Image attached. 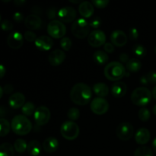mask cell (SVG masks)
Returning <instances> with one entry per match:
<instances>
[{
	"mask_svg": "<svg viewBox=\"0 0 156 156\" xmlns=\"http://www.w3.org/2000/svg\"><path fill=\"white\" fill-rule=\"evenodd\" d=\"M77 16L76 9L70 6H66L58 11V18L61 22L70 23L75 21Z\"/></svg>",
	"mask_w": 156,
	"mask_h": 156,
	"instance_id": "7c38bea8",
	"label": "cell"
},
{
	"mask_svg": "<svg viewBox=\"0 0 156 156\" xmlns=\"http://www.w3.org/2000/svg\"><path fill=\"white\" fill-rule=\"evenodd\" d=\"M151 113L148 108H142L138 112V117L141 121L146 122L150 119Z\"/></svg>",
	"mask_w": 156,
	"mask_h": 156,
	"instance_id": "836d02e7",
	"label": "cell"
},
{
	"mask_svg": "<svg viewBox=\"0 0 156 156\" xmlns=\"http://www.w3.org/2000/svg\"><path fill=\"white\" fill-rule=\"evenodd\" d=\"M34 45L39 50L48 51L53 48L54 43L50 37L42 35L37 37L36 41H34Z\"/></svg>",
	"mask_w": 156,
	"mask_h": 156,
	"instance_id": "5bb4252c",
	"label": "cell"
},
{
	"mask_svg": "<svg viewBox=\"0 0 156 156\" xmlns=\"http://www.w3.org/2000/svg\"><path fill=\"white\" fill-rule=\"evenodd\" d=\"M47 33L51 38L62 39L66 34V27L59 20H53L47 25Z\"/></svg>",
	"mask_w": 156,
	"mask_h": 156,
	"instance_id": "52a82bcc",
	"label": "cell"
},
{
	"mask_svg": "<svg viewBox=\"0 0 156 156\" xmlns=\"http://www.w3.org/2000/svg\"><path fill=\"white\" fill-rule=\"evenodd\" d=\"M104 74L105 76L110 81H119L122 79L123 77L126 76V67L120 62H109L104 69Z\"/></svg>",
	"mask_w": 156,
	"mask_h": 156,
	"instance_id": "7a4b0ae2",
	"label": "cell"
},
{
	"mask_svg": "<svg viewBox=\"0 0 156 156\" xmlns=\"http://www.w3.org/2000/svg\"><path fill=\"white\" fill-rule=\"evenodd\" d=\"M94 8L92 3L90 2H82L79 5V12L83 18H89L93 15Z\"/></svg>",
	"mask_w": 156,
	"mask_h": 156,
	"instance_id": "ffe728a7",
	"label": "cell"
},
{
	"mask_svg": "<svg viewBox=\"0 0 156 156\" xmlns=\"http://www.w3.org/2000/svg\"><path fill=\"white\" fill-rule=\"evenodd\" d=\"M69 2H71V3H74V4H77V3H81L82 2L80 1V0H77V1H72V0H70L69 1Z\"/></svg>",
	"mask_w": 156,
	"mask_h": 156,
	"instance_id": "11a10c76",
	"label": "cell"
},
{
	"mask_svg": "<svg viewBox=\"0 0 156 156\" xmlns=\"http://www.w3.org/2000/svg\"><path fill=\"white\" fill-rule=\"evenodd\" d=\"M91 98H92V90L87 84L82 82L73 85L70 91L71 101L79 106L88 105L91 101Z\"/></svg>",
	"mask_w": 156,
	"mask_h": 156,
	"instance_id": "6da1fadb",
	"label": "cell"
},
{
	"mask_svg": "<svg viewBox=\"0 0 156 156\" xmlns=\"http://www.w3.org/2000/svg\"><path fill=\"white\" fill-rule=\"evenodd\" d=\"M35 111H36V108H35L34 104L32 102H26L24 106L21 108V112H22L23 115L25 117L31 116L32 114H34Z\"/></svg>",
	"mask_w": 156,
	"mask_h": 156,
	"instance_id": "f546056e",
	"label": "cell"
},
{
	"mask_svg": "<svg viewBox=\"0 0 156 156\" xmlns=\"http://www.w3.org/2000/svg\"><path fill=\"white\" fill-rule=\"evenodd\" d=\"M92 91L98 98H105L109 94V88L105 83L99 82L93 85Z\"/></svg>",
	"mask_w": 156,
	"mask_h": 156,
	"instance_id": "cb8c5ba5",
	"label": "cell"
},
{
	"mask_svg": "<svg viewBox=\"0 0 156 156\" xmlns=\"http://www.w3.org/2000/svg\"><path fill=\"white\" fill-rule=\"evenodd\" d=\"M154 51H155V54H156V46L155 47V48H154Z\"/></svg>",
	"mask_w": 156,
	"mask_h": 156,
	"instance_id": "6f0895ef",
	"label": "cell"
},
{
	"mask_svg": "<svg viewBox=\"0 0 156 156\" xmlns=\"http://www.w3.org/2000/svg\"><path fill=\"white\" fill-rule=\"evenodd\" d=\"M152 98H155L156 100V85L155 87H154L153 89H152Z\"/></svg>",
	"mask_w": 156,
	"mask_h": 156,
	"instance_id": "816d5d0a",
	"label": "cell"
},
{
	"mask_svg": "<svg viewBox=\"0 0 156 156\" xmlns=\"http://www.w3.org/2000/svg\"><path fill=\"white\" fill-rule=\"evenodd\" d=\"M142 68V62L138 59H129L126 63V69L130 73H137Z\"/></svg>",
	"mask_w": 156,
	"mask_h": 156,
	"instance_id": "484cf974",
	"label": "cell"
},
{
	"mask_svg": "<svg viewBox=\"0 0 156 156\" xmlns=\"http://www.w3.org/2000/svg\"><path fill=\"white\" fill-rule=\"evenodd\" d=\"M60 47L64 51H69L70 49L72 48V46H73V42H72L71 39L68 37H64L62 39L60 40Z\"/></svg>",
	"mask_w": 156,
	"mask_h": 156,
	"instance_id": "e575fe53",
	"label": "cell"
},
{
	"mask_svg": "<svg viewBox=\"0 0 156 156\" xmlns=\"http://www.w3.org/2000/svg\"><path fill=\"white\" fill-rule=\"evenodd\" d=\"M71 31L73 36L79 39H84L90 34L89 23L83 18L76 20L72 24Z\"/></svg>",
	"mask_w": 156,
	"mask_h": 156,
	"instance_id": "5b68a950",
	"label": "cell"
},
{
	"mask_svg": "<svg viewBox=\"0 0 156 156\" xmlns=\"http://www.w3.org/2000/svg\"><path fill=\"white\" fill-rule=\"evenodd\" d=\"M115 50V47L112 43H105L104 45V51L107 53H112Z\"/></svg>",
	"mask_w": 156,
	"mask_h": 156,
	"instance_id": "b9f144b4",
	"label": "cell"
},
{
	"mask_svg": "<svg viewBox=\"0 0 156 156\" xmlns=\"http://www.w3.org/2000/svg\"><path fill=\"white\" fill-rule=\"evenodd\" d=\"M133 53L137 56V57L140 58H143L146 56V47H143L141 44H135V45L133 47Z\"/></svg>",
	"mask_w": 156,
	"mask_h": 156,
	"instance_id": "1f68e13d",
	"label": "cell"
},
{
	"mask_svg": "<svg viewBox=\"0 0 156 156\" xmlns=\"http://www.w3.org/2000/svg\"><path fill=\"white\" fill-rule=\"evenodd\" d=\"M11 123L5 118H0V136H6L11 130Z\"/></svg>",
	"mask_w": 156,
	"mask_h": 156,
	"instance_id": "83f0119b",
	"label": "cell"
},
{
	"mask_svg": "<svg viewBox=\"0 0 156 156\" xmlns=\"http://www.w3.org/2000/svg\"><path fill=\"white\" fill-rule=\"evenodd\" d=\"M116 134L119 140L122 141H128L134 134V127L129 122H123L116 129Z\"/></svg>",
	"mask_w": 156,
	"mask_h": 156,
	"instance_id": "ba28073f",
	"label": "cell"
},
{
	"mask_svg": "<svg viewBox=\"0 0 156 156\" xmlns=\"http://www.w3.org/2000/svg\"><path fill=\"white\" fill-rule=\"evenodd\" d=\"M152 148H153V150L154 152L156 153V137L154 139L153 142H152Z\"/></svg>",
	"mask_w": 156,
	"mask_h": 156,
	"instance_id": "f5cc1de1",
	"label": "cell"
},
{
	"mask_svg": "<svg viewBox=\"0 0 156 156\" xmlns=\"http://www.w3.org/2000/svg\"><path fill=\"white\" fill-rule=\"evenodd\" d=\"M47 16L49 19H53L55 20L54 18H56V16H58V12L56 11V8L51 7L50 9H48L47 12Z\"/></svg>",
	"mask_w": 156,
	"mask_h": 156,
	"instance_id": "ab89813d",
	"label": "cell"
},
{
	"mask_svg": "<svg viewBox=\"0 0 156 156\" xmlns=\"http://www.w3.org/2000/svg\"><path fill=\"white\" fill-rule=\"evenodd\" d=\"M7 44L13 50L20 49L24 44V36L18 31L12 32L7 38Z\"/></svg>",
	"mask_w": 156,
	"mask_h": 156,
	"instance_id": "4fadbf2b",
	"label": "cell"
},
{
	"mask_svg": "<svg viewBox=\"0 0 156 156\" xmlns=\"http://www.w3.org/2000/svg\"><path fill=\"white\" fill-rule=\"evenodd\" d=\"M101 23L102 21L101 19V18H99V17H95V18H94L93 19L91 20V21L89 22V26L90 27H92V28L98 30V28L101 25Z\"/></svg>",
	"mask_w": 156,
	"mask_h": 156,
	"instance_id": "f35d334b",
	"label": "cell"
},
{
	"mask_svg": "<svg viewBox=\"0 0 156 156\" xmlns=\"http://www.w3.org/2000/svg\"><path fill=\"white\" fill-rule=\"evenodd\" d=\"M0 22H1V15H0Z\"/></svg>",
	"mask_w": 156,
	"mask_h": 156,
	"instance_id": "680465c9",
	"label": "cell"
},
{
	"mask_svg": "<svg viewBox=\"0 0 156 156\" xmlns=\"http://www.w3.org/2000/svg\"><path fill=\"white\" fill-rule=\"evenodd\" d=\"M11 128L13 133L17 135L25 136L31 131L32 123L27 117L19 114L13 117L11 123Z\"/></svg>",
	"mask_w": 156,
	"mask_h": 156,
	"instance_id": "3957f363",
	"label": "cell"
},
{
	"mask_svg": "<svg viewBox=\"0 0 156 156\" xmlns=\"http://www.w3.org/2000/svg\"><path fill=\"white\" fill-rule=\"evenodd\" d=\"M60 133L62 136L66 140H75L79 135V126L75 122L66 120L61 125Z\"/></svg>",
	"mask_w": 156,
	"mask_h": 156,
	"instance_id": "8992f818",
	"label": "cell"
},
{
	"mask_svg": "<svg viewBox=\"0 0 156 156\" xmlns=\"http://www.w3.org/2000/svg\"><path fill=\"white\" fill-rule=\"evenodd\" d=\"M140 83L143 84V85H147L148 84H149V81H148L147 78H146V75L141 77V79H140Z\"/></svg>",
	"mask_w": 156,
	"mask_h": 156,
	"instance_id": "c3c4849f",
	"label": "cell"
},
{
	"mask_svg": "<svg viewBox=\"0 0 156 156\" xmlns=\"http://www.w3.org/2000/svg\"><path fill=\"white\" fill-rule=\"evenodd\" d=\"M119 59H120V62L123 64V63H126V62L129 60V56H128V54L123 53L120 55V56H119Z\"/></svg>",
	"mask_w": 156,
	"mask_h": 156,
	"instance_id": "f6af8a7d",
	"label": "cell"
},
{
	"mask_svg": "<svg viewBox=\"0 0 156 156\" xmlns=\"http://www.w3.org/2000/svg\"><path fill=\"white\" fill-rule=\"evenodd\" d=\"M50 111L48 108L45 106H40L36 108L34 114V119L37 126H44L50 120Z\"/></svg>",
	"mask_w": 156,
	"mask_h": 156,
	"instance_id": "30bf717a",
	"label": "cell"
},
{
	"mask_svg": "<svg viewBox=\"0 0 156 156\" xmlns=\"http://www.w3.org/2000/svg\"><path fill=\"white\" fill-rule=\"evenodd\" d=\"M110 39H111V42L114 45L120 47L126 45L127 43L128 37L123 30H115L111 33Z\"/></svg>",
	"mask_w": 156,
	"mask_h": 156,
	"instance_id": "9a60e30c",
	"label": "cell"
},
{
	"mask_svg": "<svg viewBox=\"0 0 156 156\" xmlns=\"http://www.w3.org/2000/svg\"><path fill=\"white\" fill-rule=\"evenodd\" d=\"M152 112H153V114L156 116V105L153 107V108H152Z\"/></svg>",
	"mask_w": 156,
	"mask_h": 156,
	"instance_id": "9f6ffc18",
	"label": "cell"
},
{
	"mask_svg": "<svg viewBox=\"0 0 156 156\" xmlns=\"http://www.w3.org/2000/svg\"><path fill=\"white\" fill-rule=\"evenodd\" d=\"M129 37L133 41H136L139 38V31L136 27H132L129 30Z\"/></svg>",
	"mask_w": 156,
	"mask_h": 156,
	"instance_id": "60d3db41",
	"label": "cell"
},
{
	"mask_svg": "<svg viewBox=\"0 0 156 156\" xmlns=\"http://www.w3.org/2000/svg\"><path fill=\"white\" fill-rule=\"evenodd\" d=\"M9 104L12 109L21 108L25 104V96L21 92L14 93L9 97Z\"/></svg>",
	"mask_w": 156,
	"mask_h": 156,
	"instance_id": "e0dca14e",
	"label": "cell"
},
{
	"mask_svg": "<svg viewBox=\"0 0 156 156\" xmlns=\"http://www.w3.org/2000/svg\"><path fill=\"white\" fill-rule=\"evenodd\" d=\"M13 27V24L9 20H4L1 23V29L4 31H11Z\"/></svg>",
	"mask_w": 156,
	"mask_h": 156,
	"instance_id": "74e56055",
	"label": "cell"
},
{
	"mask_svg": "<svg viewBox=\"0 0 156 156\" xmlns=\"http://www.w3.org/2000/svg\"><path fill=\"white\" fill-rule=\"evenodd\" d=\"M13 19L15 22L21 23V21H24V15L20 12H16L13 15Z\"/></svg>",
	"mask_w": 156,
	"mask_h": 156,
	"instance_id": "ee69618b",
	"label": "cell"
},
{
	"mask_svg": "<svg viewBox=\"0 0 156 156\" xmlns=\"http://www.w3.org/2000/svg\"><path fill=\"white\" fill-rule=\"evenodd\" d=\"M106 34L101 30H94L88 37V43L93 47H100L106 43Z\"/></svg>",
	"mask_w": 156,
	"mask_h": 156,
	"instance_id": "8fae6325",
	"label": "cell"
},
{
	"mask_svg": "<svg viewBox=\"0 0 156 156\" xmlns=\"http://www.w3.org/2000/svg\"><path fill=\"white\" fill-rule=\"evenodd\" d=\"M24 38L28 42H34L37 39L36 34L31 30H27L24 34Z\"/></svg>",
	"mask_w": 156,
	"mask_h": 156,
	"instance_id": "8d00e7d4",
	"label": "cell"
},
{
	"mask_svg": "<svg viewBox=\"0 0 156 156\" xmlns=\"http://www.w3.org/2000/svg\"><path fill=\"white\" fill-rule=\"evenodd\" d=\"M42 150V146L37 140H31L27 143V152L30 156H38Z\"/></svg>",
	"mask_w": 156,
	"mask_h": 156,
	"instance_id": "603a6c76",
	"label": "cell"
},
{
	"mask_svg": "<svg viewBox=\"0 0 156 156\" xmlns=\"http://www.w3.org/2000/svg\"><path fill=\"white\" fill-rule=\"evenodd\" d=\"M3 94H4V91H3V88H2L1 86H0V99H1L2 97Z\"/></svg>",
	"mask_w": 156,
	"mask_h": 156,
	"instance_id": "db71d44e",
	"label": "cell"
},
{
	"mask_svg": "<svg viewBox=\"0 0 156 156\" xmlns=\"http://www.w3.org/2000/svg\"><path fill=\"white\" fill-rule=\"evenodd\" d=\"M3 91H4V93L7 94H12L14 91V87L12 85H5L3 88Z\"/></svg>",
	"mask_w": 156,
	"mask_h": 156,
	"instance_id": "bcb514c9",
	"label": "cell"
},
{
	"mask_svg": "<svg viewBox=\"0 0 156 156\" xmlns=\"http://www.w3.org/2000/svg\"><path fill=\"white\" fill-rule=\"evenodd\" d=\"M15 151L14 146L11 143H4L0 145V156H14Z\"/></svg>",
	"mask_w": 156,
	"mask_h": 156,
	"instance_id": "4316f807",
	"label": "cell"
},
{
	"mask_svg": "<svg viewBox=\"0 0 156 156\" xmlns=\"http://www.w3.org/2000/svg\"><path fill=\"white\" fill-rule=\"evenodd\" d=\"M152 98V92L146 87H138L133 91L130 96L132 103L139 107H144L149 105Z\"/></svg>",
	"mask_w": 156,
	"mask_h": 156,
	"instance_id": "277c9868",
	"label": "cell"
},
{
	"mask_svg": "<svg viewBox=\"0 0 156 156\" xmlns=\"http://www.w3.org/2000/svg\"><path fill=\"white\" fill-rule=\"evenodd\" d=\"M6 73V69L4 65L2 64H0V79H2L5 76Z\"/></svg>",
	"mask_w": 156,
	"mask_h": 156,
	"instance_id": "7dc6e473",
	"label": "cell"
},
{
	"mask_svg": "<svg viewBox=\"0 0 156 156\" xmlns=\"http://www.w3.org/2000/svg\"><path fill=\"white\" fill-rule=\"evenodd\" d=\"M67 117L70 121H76L80 117V111L76 108H71L67 112Z\"/></svg>",
	"mask_w": 156,
	"mask_h": 156,
	"instance_id": "d6a6232c",
	"label": "cell"
},
{
	"mask_svg": "<svg viewBox=\"0 0 156 156\" xmlns=\"http://www.w3.org/2000/svg\"><path fill=\"white\" fill-rule=\"evenodd\" d=\"M66 59V54L63 50H54L50 53L48 56V61L52 66H58L61 65Z\"/></svg>",
	"mask_w": 156,
	"mask_h": 156,
	"instance_id": "2e32d148",
	"label": "cell"
},
{
	"mask_svg": "<svg viewBox=\"0 0 156 156\" xmlns=\"http://www.w3.org/2000/svg\"><path fill=\"white\" fill-rule=\"evenodd\" d=\"M109 103L104 98H95L91 102V111L97 115H103L109 110Z\"/></svg>",
	"mask_w": 156,
	"mask_h": 156,
	"instance_id": "9c48e42d",
	"label": "cell"
},
{
	"mask_svg": "<svg viewBox=\"0 0 156 156\" xmlns=\"http://www.w3.org/2000/svg\"><path fill=\"white\" fill-rule=\"evenodd\" d=\"M59 141L57 139L54 137H49L47 138L43 143V149L47 153H54L59 148Z\"/></svg>",
	"mask_w": 156,
	"mask_h": 156,
	"instance_id": "7402d4cb",
	"label": "cell"
},
{
	"mask_svg": "<svg viewBox=\"0 0 156 156\" xmlns=\"http://www.w3.org/2000/svg\"><path fill=\"white\" fill-rule=\"evenodd\" d=\"M91 3L96 8L101 9L106 8L109 5L110 1L109 0H94L91 2Z\"/></svg>",
	"mask_w": 156,
	"mask_h": 156,
	"instance_id": "d590c367",
	"label": "cell"
},
{
	"mask_svg": "<svg viewBox=\"0 0 156 156\" xmlns=\"http://www.w3.org/2000/svg\"><path fill=\"white\" fill-rule=\"evenodd\" d=\"M111 94L116 98H121L127 91V86L123 82H117L111 87Z\"/></svg>",
	"mask_w": 156,
	"mask_h": 156,
	"instance_id": "44dd1931",
	"label": "cell"
},
{
	"mask_svg": "<svg viewBox=\"0 0 156 156\" xmlns=\"http://www.w3.org/2000/svg\"><path fill=\"white\" fill-rule=\"evenodd\" d=\"M27 143L23 139H18L15 140V143H14V149L18 153H24L25 151H27Z\"/></svg>",
	"mask_w": 156,
	"mask_h": 156,
	"instance_id": "f1b7e54d",
	"label": "cell"
},
{
	"mask_svg": "<svg viewBox=\"0 0 156 156\" xmlns=\"http://www.w3.org/2000/svg\"><path fill=\"white\" fill-rule=\"evenodd\" d=\"M151 133L150 131L145 127H142L137 130V132L135 134V141L136 142L137 144L146 145L150 140Z\"/></svg>",
	"mask_w": 156,
	"mask_h": 156,
	"instance_id": "d6986e66",
	"label": "cell"
},
{
	"mask_svg": "<svg viewBox=\"0 0 156 156\" xmlns=\"http://www.w3.org/2000/svg\"><path fill=\"white\" fill-rule=\"evenodd\" d=\"M149 83L156 84V72L151 71L146 75Z\"/></svg>",
	"mask_w": 156,
	"mask_h": 156,
	"instance_id": "7bdbcfd3",
	"label": "cell"
},
{
	"mask_svg": "<svg viewBox=\"0 0 156 156\" xmlns=\"http://www.w3.org/2000/svg\"><path fill=\"white\" fill-rule=\"evenodd\" d=\"M14 3H15L17 6L21 7V6H23L25 4L26 1H24V0H15V1H14Z\"/></svg>",
	"mask_w": 156,
	"mask_h": 156,
	"instance_id": "681fc988",
	"label": "cell"
},
{
	"mask_svg": "<svg viewBox=\"0 0 156 156\" xmlns=\"http://www.w3.org/2000/svg\"><path fill=\"white\" fill-rule=\"evenodd\" d=\"M6 114V109L4 107H0V118H3Z\"/></svg>",
	"mask_w": 156,
	"mask_h": 156,
	"instance_id": "f907efd6",
	"label": "cell"
},
{
	"mask_svg": "<svg viewBox=\"0 0 156 156\" xmlns=\"http://www.w3.org/2000/svg\"><path fill=\"white\" fill-rule=\"evenodd\" d=\"M134 156H153V152L150 148L147 146H141L136 149Z\"/></svg>",
	"mask_w": 156,
	"mask_h": 156,
	"instance_id": "4dcf8cb0",
	"label": "cell"
},
{
	"mask_svg": "<svg viewBox=\"0 0 156 156\" xmlns=\"http://www.w3.org/2000/svg\"><path fill=\"white\" fill-rule=\"evenodd\" d=\"M93 60L98 65H105L109 61V56L103 50H97L93 54Z\"/></svg>",
	"mask_w": 156,
	"mask_h": 156,
	"instance_id": "d4e9b609",
	"label": "cell"
},
{
	"mask_svg": "<svg viewBox=\"0 0 156 156\" xmlns=\"http://www.w3.org/2000/svg\"><path fill=\"white\" fill-rule=\"evenodd\" d=\"M24 24L27 29L30 30H38L42 25V20L38 15H30L24 19Z\"/></svg>",
	"mask_w": 156,
	"mask_h": 156,
	"instance_id": "ac0fdd59",
	"label": "cell"
}]
</instances>
